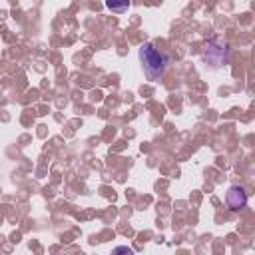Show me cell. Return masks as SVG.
<instances>
[{
  "label": "cell",
  "instance_id": "cell-1",
  "mask_svg": "<svg viewBox=\"0 0 255 255\" xmlns=\"http://www.w3.org/2000/svg\"><path fill=\"white\" fill-rule=\"evenodd\" d=\"M139 60H141V64H143L145 74H147L151 80L159 78V76L165 72L167 64H169L165 52H161L159 48H155L151 42H145V44L139 48Z\"/></svg>",
  "mask_w": 255,
  "mask_h": 255
},
{
  "label": "cell",
  "instance_id": "cell-2",
  "mask_svg": "<svg viewBox=\"0 0 255 255\" xmlns=\"http://www.w3.org/2000/svg\"><path fill=\"white\" fill-rule=\"evenodd\" d=\"M225 201H227V205H229L233 211H237V209L245 207V203H247V193H245V189H243L241 185H231L229 191H227V195H225Z\"/></svg>",
  "mask_w": 255,
  "mask_h": 255
},
{
  "label": "cell",
  "instance_id": "cell-3",
  "mask_svg": "<svg viewBox=\"0 0 255 255\" xmlns=\"http://www.w3.org/2000/svg\"><path fill=\"white\" fill-rule=\"evenodd\" d=\"M112 255H135V253H133V249L128 247V245H118V247L112 251Z\"/></svg>",
  "mask_w": 255,
  "mask_h": 255
},
{
  "label": "cell",
  "instance_id": "cell-4",
  "mask_svg": "<svg viewBox=\"0 0 255 255\" xmlns=\"http://www.w3.org/2000/svg\"><path fill=\"white\" fill-rule=\"evenodd\" d=\"M108 8H110V10H116V12H124L128 6H126V4H122V6H116V4H112V2H108Z\"/></svg>",
  "mask_w": 255,
  "mask_h": 255
}]
</instances>
